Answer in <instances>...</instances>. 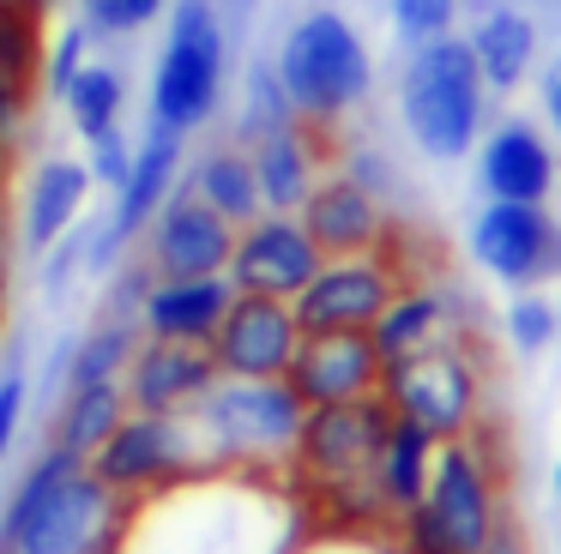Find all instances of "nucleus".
<instances>
[{"label":"nucleus","mask_w":561,"mask_h":554,"mask_svg":"<svg viewBox=\"0 0 561 554\" xmlns=\"http://www.w3.org/2000/svg\"><path fill=\"white\" fill-rule=\"evenodd\" d=\"M308 536V506L290 470L199 464L122 500L103 554H290Z\"/></svg>","instance_id":"f257e3e1"},{"label":"nucleus","mask_w":561,"mask_h":554,"mask_svg":"<svg viewBox=\"0 0 561 554\" xmlns=\"http://www.w3.org/2000/svg\"><path fill=\"white\" fill-rule=\"evenodd\" d=\"M122 494L67 446H43L0 500V554H103Z\"/></svg>","instance_id":"f03ea898"},{"label":"nucleus","mask_w":561,"mask_h":554,"mask_svg":"<svg viewBox=\"0 0 561 554\" xmlns=\"http://www.w3.org/2000/svg\"><path fill=\"white\" fill-rule=\"evenodd\" d=\"M272 72H278L284 96H290L296 120L308 132L344 127L368 103V91H375V55H368L363 31L339 7H308L284 31Z\"/></svg>","instance_id":"7ed1b4c3"},{"label":"nucleus","mask_w":561,"mask_h":554,"mask_svg":"<svg viewBox=\"0 0 561 554\" xmlns=\"http://www.w3.org/2000/svg\"><path fill=\"white\" fill-rule=\"evenodd\" d=\"M399 120L411 132V145L435 163H459L477 151L489 127V84L471 60L465 36H428L411 43L399 67Z\"/></svg>","instance_id":"20e7f679"},{"label":"nucleus","mask_w":561,"mask_h":554,"mask_svg":"<svg viewBox=\"0 0 561 554\" xmlns=\"http://www.w3.org/2000/svg\"><path fill=\"white\" fill-rule=\"evenodd\" d=\"M302 397L290 392L284 373L266 380H242V373H218L194 404L182 409L187 428L199 440L206 464H260V470H284L290 446L302 434Z\"/></svg>","instance_id":"39448f33"},{"label":"nucleus","mask_w":561,"mask_h":554,"mask_svg":"<svg viewBox=\"0 0 561 554\" xmlns=\"http://www.w3.org/2000/svg\"><path fill=\"white\" fill-rule=\"evenodd\" d=\"M501 542V500L489 458L471 434H453L428 458V488L411 512H399L404 554H489Z\"/></svg>","instance_id":"423d86ee"},{"label":"nucleus","mask_w":561,"mask_h":554,"mask_svg":"<svg viewBox=\"0 0 561 554\" xmlns=\"http://www.w3.org/2000/svg\"><path fill=\"white\" fill-rule=\"evenodd\" d=\"M224 79H230V24H224V12L211 0H175L158 67H151L146 120L194 139L224 108Z\"/></svg>","instance_id":"0eeeda50"},{"label":"nucleus","mask_w":561,"mask_h":554,"mask_svg":"<svg viewBox=\"0 0 561 554\" xmlns=\"http://www.w3.org/2000/svg\"><path fill=\"white\" fill-rule=\"evenodd\" d=\"M380 397L392 404V416H411L435 440H453V434H471L477 404H483V380H477L471 349L459 337H447V344H428L404 361H387L380 368Z\"/></svg>","instance_id":"6e6552de"},{"label":"nucleus","mask_w":561,"mask_h":554,"mask_svg":"<svg viewBox=\"0 0 561 554\" xmlns=\"http://www.w3.org/2000/svg\"><path fill=\"white\" fill-rule=\"evenodd\" d=\"M199 464H206V458H199V440H194L182 409H127V416L91 446V470H98L122 500H134V494L158 488V482H170V476H187V470H199Z\"/></svg>","instance_id":"1a4fd4ad"},{"label":"nucleus","mask_w":561,"mask_h":554,"mask_svg":"<svg viewBox=\"0 0 561 554\" xmlns=\"http://www.w3.org/2000/svg\"><path fill=\"white\" fill-rule=\"evenodd\" d=\"M471 259L495 284L537 289L561 277V217L549 205H519V199H483L471 217Z\"/></svg>","instance_id":"9d476101"},{"label":"nucleus","mask_w":561,"mask_h":554,"mask_svg":"<svg viewBox=\"0 0 561 554\" xmlns=\"http://www.w3.org/2000/svg\"><path fill=\"white\" fill-rule=\"evenodd\" d=\"M399 272L380 253H356V259H320V272L290 296V313L302 332H368L375 313L392 301Z\"/></svg>","instance_id":"9b49d317"},{"label":"nucleus","mask_w":561,"mask_h":554,"mask_svg":"<svg viewBox=\"0 0 561 554\" xmlns=\"http://www.w3.org/2000/svg\"><path fill=\"white\" fill-rule=\"evenodd\" d=\"M320 272V247L308 241V229L296 223V211H260L236 229V247H230V277L236 289L248 296H278L290 301L308 277Z\"/></svg>","instance_id":"f8f14e48"},{"label":"nucleus","mask_w":561,"mask_h":554,"mask_svg":"<svg viewBox=\"0 0 561 554\" xmlns=\"http://www.w3.org/2000/svg\"><path fill=\"white\" fill-rule=\"evenodd\" d=\"M230 247H236V223L211 211L187 181H175V193L158 205V217L146 223V265H151V277L224 272V265H230Z\"/></svg>","instance_id":"ddd939ff"},{"label":"nucleus","mask_w":561,"mask_h":554,"mask_svg":"<svg viewBox=\"0 0 561 554\" xmlns=\"http://www.w3.org/2000/svg\"><path fill=\"white\" fill-rule=\"evenodd\" d=\"M477 193L483 199H519V205H549L561 181V163H556V145L537 120L525 115H507L495 127H483L477 139Z\"/></svg>","instance_id":"4468645a"},{"label":"nucleus","mask_w":561,"mask_h":554,"mask_svg":"<svg viewBox=\"0 0 561 554\" xmlns=\"http://www.w3.org/2000/svg\"><path fill=\"white\" fill-rule=\"evenodd\" d=\"M296 337H302V325H296L290 301L278 296H248V289H236L230 313H224V325L211 332V361H218V373H242V380H266V373H284L296 356Z\"/></svg>","instance_id":"2eb2a0df"},{"label":"nucleus","mask_w":561,"mask_h":554,"mask_svg":"<svg viewBox=\"0 0 561 554\" xmlns=\"http://www.w3.org/2000/svg\"><path fill=\"white\" fill-rule=\"evenodd\" d=\"M296 223L308 229V241L320 247V259L380 253V247H387V235H392L380 199L363 187V181L344 175V169H339V175H320L314 187H308V199L296 205Z\"/></svg>","instance_id":"dca6fc26"},{"label":"nucleus","mask_w":561,"mask_h":554,"mask_svg":"<svg viewBox=\"0 0 561 554\" xmlns=\"http://www.w3.org/2000/svg\"><path fill=\"white\" fill-rule=\"evenodd\" d=\"M284 380L302 404H344L380 385V356L368 332H302Z\"/></svg>","instance_id":"f3484780"},{"label":"nucleus","mask_w":561,"mask_h":554,"mask_svg":"<svg viewBox=\"0 0 561 554\" xmlns=\"http://www.w3.org/2000/svg\"><path fill=\"white\" fill-rule=\"evenodd\" d=\"M218 380V361L206 344H175V337H139L122 368L127 409H187Z\"/></svg>","instance_id":"a211bd4d"},{"label":"nucleus","mask_w":561,"mask_h":554,"mask_svg":"<svg viewBox=\"0 0 561 554\" xmlns=\"http://www.w3.org/2000/svg\"><path fill=\"white\" fill-rule=\"evenodd\" d=\"M236 301V284L224 272L199 277H151L139 301V337H175V344H211Z\"/></svg>","instance_id":"6ab92c4d"},{"label":"nucleus","mask_w":561,"mask_h":554,"mask_svg":"<svg viewBox=\"0 0 561 554\" xmlns=\"http://www.w3.org/2000/svg\"><path fill=\"white\" fill-rule=\"evenodd\" d=\"M459 308H465V301L453 296L447 284L392 289V301L375 313V325H368V344H375L380 368H387V361L416 356V349H428V344H447V337H459V332H453Z\"/></svg>","instance_id":"aec40b11"},{"label":"nucleus","mask_w":561,"mask_h":554,"mask_svg":"<svg viewBox=\"0 0 561 554\" xmlns=\"http://www.w3.org/2000/svg\"><path fill=\"white\" fill-rule=\"evenodd\" d=\"M465 43H471V60H477V72H483L489 91H519V84L537 72L543 36H537L531 12H519L513 0H489V7L471 19Z\"/></svg>","instance_id":"412c9836"},{"label":"nucleus","mask_w":561,"mask_h":554,"mask_svg":"<svg viewBox=\"0 0 561 554\" xmlns=\"http://www.w3.org/2000/svg\"><path fill=\"white\" fill-rule=\"evenodd\" d=\"M85 199H91V169L79 163V157H43L37 175H31V187H25L19 247L43 259V253L85 217Z\"/></svg>","instance_id":"4be33fe9"},{"label":"nucleus","mask_w":561,"mask_h":554,"mask_svg":"<svg viewBox=\"0 0 561 554\" xmlns=\"http://www.w3.org/2000/svg\"><path fill=\"white\" fill-rule=\"evenodd\" d=\"M242 151H248V163H254V187H260V205H266V211H296V205L308 199V187L320 181L314 175V132H308L302 120L242 145Z\"/></svg>","instance_id":"5701e85b"},{"label":"nucleus","mask_w":561,"mask_h":554,"mask_svg":"<svg viewBox=\"0 0 561 554\" xmlns=\"http://www.w3.org/2000/svg\"><path fill=\"white\" fill-rule=\"evenodd\" d=\"M435 446L440 440L423 428V422H411V416H392L387 422V440H380V452H375V488H380V500H387L392 518L411 512V506L423 500Z\"/></svg>","instance_id":"b1692460"},{"label":"nucleus","mask_w":561,"mask_h":554,"mask_svg":"<svg viewBox=\"0 0 561 554\" xmlns=\"http://www.w3.org/2000/svg\"><path fill=\"white\" fill-rule=\"evenodd\" d=\"M187 187H194L218 217H230L236 229H242L248 217L266 211V205H260V187H254V163H248V151L236 139L230 145H206V151L194 157V169H187Z\"/></svg>","instance_id":"393cba45"},{"label":"nucleus","mask_w":561,"mask_h":554,"mask_svg":"<svg viewBox=\"0 0 561 554\" xmlns=\"http://www.w3.org/2000/svg\"><path fill=\"white\" fill-rule=\"evenodd\" d=\"M127 416V392L122 380H98V385H61V404H55V446L91 458V446Z\"/></svg>","instance_id":"a878e982"},{"label":"nucleus","mask_w":561,"mask_h":554,"mask_svg":"<svg viewBox=\"0 0 561 554\" xmlns=\"http://www.w3.org/2000/svg\"><path fill=\"white\" fill-rule=\"evenodd\" d=\"M61 108H67V120H73L79 139H98V132L122 127V108H127L122 67H110V60H85V67L67 79Z\"/></svg>","instance_id":"bb28decb"},{"label":"nucleus","mask_w":561,"mask_h":554,"mask_svg":"<svg viewBox=\"0 0 561 554\" xmlns=\"http://www.w3.org/2000/svg\"><path fill=\"white\" fill-rule=\"evenodd\" d=\"M139 344V325L134 320H115V313H103L98 325H91L85 337H73V349H67V368H61V385H98V380H122L127 356H134Z\"/></svg>","instance_id":"cd10ccee"},{"label":"nucleus","mask_w":561,"mask_h":554,"mask_svg":"<svg viewBox=\"0 0 561 554\" xmlns=\"http://www.w3.org/2000/svg\"><path fill=\"white\" fill-rule=\"evenodd\" d=\"M0 84L19 96H37L43 84V12L0 0Z\"/></svg>","instance_id":"c85d7f7f"},{"label":"nucleus","mask_w":561,"mask_h":554,"mask_svg":"<svg viewBox=\"0 0 561 554\" xmlns=\"http://www.w3.org/2000/svg\"><path fill=\"white\" fill-rule=\"evenodd\" d=\"M290 120H296V108H290V96H284L278 72H272V60H254V67H248V84H242L236 145H254V139H266V132L290 127Z\"/></svg>","instance_id":"c756f323"},{"label":"nucleus","mask_w":561,"mask_h":554,"mask_svg":"<svg viewBox=\"0 0 561 554\" xmlns=\"http://www.w3.org/2000/svg\"><path fill=\"white\" fill-rule=\"evenodd\" d=\"M507 337L519 356H543V349H556L561 337V308L543 296V289H513L507 301Z\"/></svg>","instance_id":"7c9ffc66"},{"label":"nucleus","mask_w":561,"mask_h":554,"mask_svg":"<svg viewBox=\"0 0 561 554\" xmlns=\"http://www.w3.org/2000/svg\"><path fill=\"white\" fill-rule=\"evenodd\" d=\"M290 554H404L375 524H308V536Z\"/></svg>","instance_id":"2f4dec72"},{"label":"nucleus","mask_w":561,"mask_h":554,"mask_svg":"<svg viewBox=\"0 0 561 554\" xmlns=\"http://www.w3.org/2000/svg\"><path fill=\"white\" fill-rule=\"evenodd\" d=\"M387 19L399 31V43H428V36H447L459 24V0H387Z\"/></svg>","instance_id":"473e14b6"},{"label":"nucleus","mask_w":561,"mask_h":554,"mask_svg":"<svg viewBox=\"0 0 561 554\" xmlns=\"http://www.w3.org/2000/svg\"><path fill=\"white\" fill-rule=\"evenodd\" d=\"M31 404V373H25V344H7V361H0V464L19 440V422H25Z\"/></svg>","instance_id":"72a5a7b5"},{"label":"nucleus","mask_w":561,"mask_h":554,"mask_svg":"<svg viewBox=\"0 0 561 554\" xmlns=\"http://www.w3.org/2000/svg\"><path fill=\"white\" fill-rule=\"evenodd\" d=\"M85 48H91L85 24H67V31L55 36L49 48H43V84H49V96H61V91H67V79H73V72L85 67Z\"/></svg>","instance_id":"f704fd0d"},{"label":"nucleus","mask_w":561,"mask_h":554,"mask_svg":"<svg viewBox=\"0 0 561 554\" xmlns=\"http://www.w3.org/2000/svg\"><path fill=\"white\" fill-rule=\"evenodd\" d=\"M127 163H134V139H127L122 127H110V132H98V139H85V169H91V181H103L110 193L122 187Z\"/></svg>","instance_id":"c9c22d12"},{"label":"nucleus","mask_w":561,"mask_h":554,"mask_svg":"<svg viewBox=\"0 0 561 554\" xmlns=\"http://www.w3.org/2000/svg\"><path fill=\"white\" fill-rule=\"evenodd\" d=\"M79 24L98 43H115V36H134V19H127V0H79Z\"/></svg>","instance_id":"e433bc0d"},{"label":"nucleus","mask_w":561,"mask_h":554,"mask_svg":"<svg viewBox=\"0 0 561 554\" xmlns=\"http://www.w3.org/2000/svg\"><path fill=\"white\" fill-rule=\"evenodd\" d=\"M25 108H31V96H19V91H7V84H0V169H7V157H13V145H19Z\"/></svg>","instance_id":"4c0bfd02"},{"label":"nucleus","mask_w":561,"mask_h":554,"mask_svg":"<svg viewBox=\"0 0 561 554\" xmlns=\"http://www.w3.org/2000/svg\"><path fill=\"white\" fill-rule=\"evenodd\" d=\"M13 265H19V229H13V211H7V193H0V296L13 284Z\"/></svg>","instance_id":"58836bf2"},{"label":"nucleus","mask_w":561,"mask_h":554,"mask_svg":"<svg viewBox=\"0 0 561 554\" xmlns=\"http://www.w3.org/2000/svg\"><path fill=\"white\" fill-rule=\"evenodd\" d=\"M537 96H543V120H549V132L561 139V55L543 67V79H537Z\"/></svg>","instance_id":"ea45409f"},{"label":"nucleus","mask_w":561,"mask_h":554,"mask_svg":"<svg viewBox=\"0 0 561 554\" xmlns=\"http://www.w3.org/2000/svg\"><path fill=\"white\" fill-rule=\"evenodd\" d=\"M556 500H561V464H556Z\"/></svg>","instance_id":"a19ab883"}]
</instances>
